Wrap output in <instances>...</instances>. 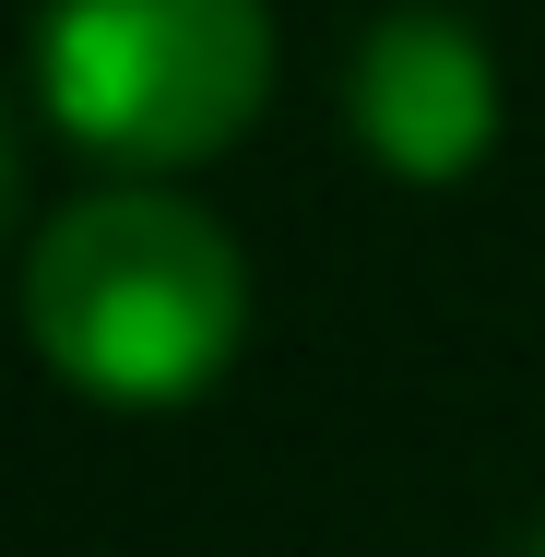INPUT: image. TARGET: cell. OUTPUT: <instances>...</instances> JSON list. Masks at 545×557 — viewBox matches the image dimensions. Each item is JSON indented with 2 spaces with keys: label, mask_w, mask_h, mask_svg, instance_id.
<instances>
[{
  "label": "cell",
  "mask_w": 545,
  "mask_h": 557,
  "mask_svg": "<svg viewBox=\"0 0 545 557\" xmlns=\"http://www.w3.org/2000/svg\"><path fill=\"white\" fill-rule=\"evenodd\" d=\"M24 333L84 404H190L249 333V273L190 190L119 178L24 249Z\"/></svg>",
  "instance_id": "cell-1"
},
{
  "label": "cell",
  "mask_w": 545,
  "mask_h": 557,
  "mask_svg": "<svg viewBox=\"0 0 545 557\" xmlns=\"http://www.w3.org/2000/svg\"><path fill=\"white\" fill-rule=\"evenodd\" d=\"M36 84L72 143L119 166H202L273 96L261 0H48Z\"/></svg>",
  "instance_id": "cell-2"
},
{
  "label": "cell",
  "mask_w": 545,
  "mask_h": 557,
  "mask_svg": "<svg viewBox=\"0 0 545 557\" xmlns=\"http://www.w3.org/2000/svg\"><path fill=\"white\" fill-rule=\"evenodd\" d=\"M356 143L404 178H462L498 143V60L450 12H380L356 48Z\"/></svg>",
  "instance_id": "cell-3"
},
{
  "label": "cell",
  "mask_w": 545,
  "mask_h": 557,
  "mask_svg": "<svg viewBox=\"0 0 545 557\" xmlns=\"http://www.w3.org/2000/svg\"><path fill=\"white\" fill-rule=\"evenodd\" d=\"M12 190H24V154H12V119H0V237H12Z\"/></svg>",
  "instance_id": "cell-4"
},
{
  "label": "cell",
  "mask_w": 545,
  "mask_h": 557,
  "mask_svg": "<svg viewBox=\"0 0 545 557\" xmlns=\"http://www.w3.org/2000/svg\"><path fill=\"white\" fill-rule=\"evenodd\" d=\"M522 557H545V522H534V546H522Z\"/></svg>",
  "instance_id": "cell-5"
}]
</instances>
